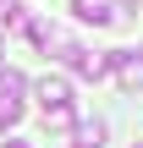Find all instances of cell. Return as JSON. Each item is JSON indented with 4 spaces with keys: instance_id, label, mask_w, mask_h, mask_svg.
Segmentation results:
<instances>
[{
    "instance_id": "cell-1",
    "label": "cell",
    "mask_w": 143,
    "mask_h": 148,
    "mask_svg": "<svg viewBox=\"0 0 143 148\" xmlns=\"http://www.w3.org/2000/svg\"><path fill=\"white\" fill-rule=\"evenodd\" d=\"M55 55H61L77 77H94V82H99V77H110V60H105V55H94V49H83V44H72V38H66Z\"/></svg>"
},
{
    "instance_id": "cell-2",
    "label": "cell",
    "mask_w": 143,
    "mask_h": 148,
    "mask_svg": "<svg viewBox=\"0 0 143 148\" xmlns=\"http://www.w3.org/2000/svg\"><path fill=\"white\" fill-rule=\"evenodd\" d=\"M105 60H110L116 82H121L127 93H138V88H143V55H138V49H110Z\"/></svg>"
},
{
    "instance_id": "cell-3",
    "label": "cell",
    "mask_w": 143,
    "mask_h": 148,
    "mask_svg": "<svg viewBox=\"0 0 143 148\" xmlns=\"http://www.w3.org/2000/svg\"><path fill=\"white\" fill-rule=\"evenodd\" d=\"M72 11L83 22H94V27H121L127 22V5H116V0H77Z\"/></svg>"
},
{
    "instance_id": "cell-4",
    "label": "cell",
    "mask_w": 143,
    "mask_h": 148,
    "mask_svg": "<svg viewBox=\"0 0 143 148\" xmlns=\"http://www.w3.org/2000/svg\"><path fill=\"white\" fill-rule=\"evenodd\" d=\"M39 104H44V110H55V104H72V88H66V77L44 71V77H39Z\"/></svg>"
},
{
    "instance_id": "cell-5",
    "label": "cell",
    "mask_w": 143,
    "mask_h": 148,
    "mask_svg": "<svg viewBox=\"0 0 143 148\" xmlns=\"http://www.w3.org/2000/svg\"><path fill=\"white\" fill-rule=\"evenodd\" d=\"M44 126H50V132H72V126H77V110H72V104H55V110H44Z\"/></svg>"
},
{
    "instance_id": "cell-6",
    "label": "cell",
    "mask_w": 143,
    "mask_h": 148,
    "mask_svg": "<svg viewBox=\"0 0 143 148\" xmlns=\"http://www.w3.org/2000/svg\"><path fill=\"white\" fill-rule=\"evenodd\" d=\"M0 99H11V104H22V71H11V66H0Z\"/></svg>"
},
{
    "instance_id": "cell-7",
    "label": "cell",
    "mask_w": 143,
    "mask_h": 148,
    "mask_svg": "<svg viewBox=\"0 0 143 148\" xmlns=\"http://www.w3.org/2000/svg\"><path fill=\"white\" fill-rule=\"evenodd\" d=\"M99 143H105V126L88 121V126H77V143H72V148H99Z\"/></svg>"
},
{
    "instance_id": "cell-8",
    "label": "cell",
    "mask_w": 143,
    "mask_h": 148,
    "mask_svg": "<svg viewBox=\"0 0 143 148\" xmlns=\"http://www.w3.org/2000/svg\"><path fill=\"white\" fill-rule=\"evenodd\" d=\"M22 121V104H11V99H0V132H11Z\"/></svg>"
},
{
    "instance_id": "cell-9",
    "label": "cell",
    "mask_w": 143,
    "mask_h": 148,
    "mask_svg": "<svg viewBox=\"0 0 143 148\" xmlns=\"http://www.w3.org/2000/svg\"><path fill=\"white\" fill-rule=\"evenodd\" d=\"M0 148H28V143H22V137H6V143H0Z\"/></svg>"
},
{
    "instance_id": "cell-10",
    "label": "cell",
    "mask_w": 143,
    "mask_h": 148,
    "mask_svg": "<svg viewBox=\"0 0 143 148\" xmlns=\"http://www.w3.org/2000/svg\"><path fill=\"white\" fill-rule=\"evenodd\" d=\"M0 44H6V38H0Z\"/></svg>"
},
{
    "instance_id": "cell-11",
    "label": "cell",
    "mask_w": 143,
    "mask_h": 148,
    "mask_svg": "<svg viewBox=\"0 0 143 148\" xmlns=\"http://www.w3.org/2000/svg\"><path fill=\"white\" fill-rule=\"evenodd\" d=\"M138 148H143V143H138Z\"/></svg>"
}]
</instances>
